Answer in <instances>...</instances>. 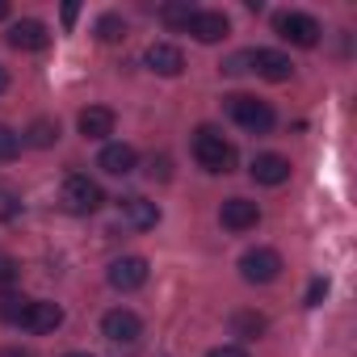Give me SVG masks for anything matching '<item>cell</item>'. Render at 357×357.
<instances>
[{"label": "cell", "instance_id": "cell-2", "mask_svg": "<svg viewBox=\"0 0 357 357\" xmlns=\"http://www.w3.org/2000/svg\"><path fill=\"white\" fill-rule=\"evenodd\" d=\"M227 114H231V122L236 126H244V130H252V135H265V130H273V105L269 101H261V97H248V93H236V97H227Z\"/></svg>", "mask_w": 357, "mask_h": 357}, {"label": "cell", "instance_id": "cell-24", "mask_svg": "<svg viewBox=\"0 0 357 357\" xmlns=\"http://www.w3.org/2000/svg\"><path fill=\"white\" fill-rule=\"evenodd\" d=\"M17 273H22V269H17V261L0 252V286H13V282H17Z\"/></svg>", "mask_w": 357, "mask_h": 357}, {"label": "cell", "instance_id": "cell-25", "mask_svg": "<svg viewBox=\"0 0 357 357\" xmlns=\"http://www.w3.org/2000/svg\"><path fill=\"white\" fill-rule=\"evenodd\" d=\"M324 294H328V282H324V278H315V282H311V290H307V307H319V298H324Z\"/></svg>", "mask_w": 357, "mask_h": 357}, {"label": "cell", "instance_id": "cell-9", "mask_svg": "<svg viewBox=\"0 0 357 357\" xmlns=\"http://www.w3.org/2000/svg\"><path fill=\"white\" fill-rule=\"evenodd\" d=\"M198 43H223L227 34H231V22L219 13V9H198L194 17H190V26H185Z\"/></svg>", "mask_w": 357, "mask_h": 357}, {"label": "cell", "instance_id": "cell-7", "mask_svg": "<svg viewBox=\"0 0 357 357\" xmlns=\"http://www.w3.org/2000/svg\"><path fill=\"white\" fill-rule=\"evenodd\" d=\"M101 336L114 340V344H135L143 336V319L135 311H126V307H114V311L101 315Z\"/></svg>", "mask_w": 357, "mask_h": 357}, {"label": "cell", "instance_id": "cell-19", "mask_svg": "<svg viewBox=\"0 0 357 357\" xmlns=\"http://www.w3.org/2000/svg\"><path fill=\"white\" fill-rule=\"evenodd\" d=\"M265 328H269V324H265V315H257V311H236V315H231V336H240V340H261Z\"/></svg>", "mask_w": 357, "mask_h": 357}, {"label": "cell", "instance_id": "cell-5", "mask_svg": "<svg viewBox=\"0 0 357 357\" xmlns=\"http://www.w3.org/2000/svg\"><path fill=\"white\" fill-rule=\"evenodd\" d=\"M240 278L252 282V286H269V282L282 278V257L273 248H248L240 257Z\"/></svg>", "mask_w": 357, "mask_h": 357}, {"label": "cell", "instance_id": "cell-26", "mask_svg": "<svg viewBox=\"0 0 357 357\" xmlns=\"http://www.w3.org/2000/svg\"><path fill=\"white\" fill-rule=\"evenodd\" d=\"M223 72H231V76H240V72H248V51H244V55H231V59L223 63Z\"/></svg>", "mask_w": 357, "mask_h": 357}, {"label": "cell", "instance_id": "cell-28", "mask_svg": "<svg viewBox=\"0 0 357 357\" xmlns=\"http://www.w3.org/2000/svg\"><path fill=\"white\" fill-rule=\"evenodd\" d=\"M151 176H160V181H168V160L160 155V160H151Z\"/></svg>", "mask_w": 357, "mask_h": 357}, {"label": "cell", "instance_id": "cell-12", "mask_svg": "<svg viewBox=\"0 0 357 357\" xmlns=\"http://www.w3.org/2000/svg\"><path fill=\"white\" fill-rule=\"evenodd\" d=\"M248 172H252L257 185H286V181H290V160L278 155V151H261Z\"/></svg>", "mask_w": 357, "mask_h": 357}, {"label": "cell", "instance_id": "cell-21", "mask_svg": "<svg viewBox=\"0 0 357 357\" xmlns=\"http://www.w3.org/2000/svg\"><path fill=\"white\" fill-rule=\"evenodd\" d=\"M97 38H101V43H122V38H126V22H122L118 13H105V17L97 22Z\"/></svg>", "mask_w": 357, "mask_h": 357}, {"label": "cell", "instance_id": "cell-17", "mask_svg": "<svg viewBox=\"0 0 357 357\" xmlns=\"http://www.w3.org/2000/svg\"><path fill=\"white\" fill-rule=\"evenodd\" d=\"M80 135H84V139H105V135H114V109H105V105L80 109Z\"/></svg>", "mask_w": 357, "mask_h": 357}, {"label": "cell", "instance_id": "cell-4", "mask_svg": "<svg viewBox=\"0 0 357 357\" xmlns=\"http://www.w3.org/2000/svg\"><path fill=\"white\" fill-rule=\"evenodd\" d=\"M273 30H278V38H286L290 47H315L319 43V22L311 17V13H298V9H286V13H278L273 17Z\"/></svg>", "mask_w": 357, "mask_h": 357}, {"label": "cell", "instance_id": "cell-6", "mask_svg": "<svg viewBox=\"0 0 357 357\" xmlns=\"http://www.w3.org/2000/svg\"><path fill=\"white\" fill-rule=\"evenodd\" d=\"M59 324H63V307H59V303H47V298H30L26 311L17 315V328H26V332H34V336H47V332H55Z\"/></svg>", "mask_w": 357, "mask_h": 357}, {"label": "cell", "instance_id": "cell-23", "mask_svg": "<svg viewBox=\"0 0 357 357\" xmlns=\"http://www.w3.org/2000/svg\"><path fill=\"white\" fill-rule=\"evenodd\" d=\"M22 155V135L13 126H0V164H9Z\"/></svg>", "mask_w": 357, "mask_h": 357}, {"label": "cell", "instance_id": "cell-14", "mask_svg": "<svg viewBox=\"0 0 357 357\" xmlns=\"http://www.w3.org/2000/svg\"><path fill=\"white\" fill-rule=\"evenodd\" d=\"M47 43H51V30L38 17H22L9 26V47H17V51H43Z\"/></svg>", "mask_w": 357, "mask_h": 357}, {"label": "cell", "instance_id": "cell-27", "mask_svg": "<svg viewBox=\"0 0 357 357\" xmlns=\"http://www.w3.org/2000/svg\"><path fill=\"white\" fill-rule=\"evenodd\" d=\"M206 357H248V353H244L240 344H219V349H211Z\"/></svg>", "mask_w": 357, "mask_h": 357}, {"label": "cell", "instance_id": "cell-11", "mask_svg": "<svg viewBox=\"0 0 357 357\" xmlns=\"http://www.w3.org/2000/svg\"><path fill=\"white\" fill-rule=\"evenodd\" d=\"M219 223H223L227 231H252V227L261 223V206L248 202V198H227L223 211H219Z\"/></svg>", "mask_w": 357, "mask_h": 357}, {"label": "cell", "instance_id": "cell-8", "mask_svg": "<svg viewBox=\"0 0 357 357\" xmlns=\"http://www.w3.org/2000/svg\"><path fill=\"white\" fill-rule=\"evenodd\" d=\"M109 286L114 290H122V294H130V290H139L143 282H147V261L143 257H118L114 265H109Z\"/></svg>", "mask_w": 357, "mask_h": 357}, {"label": "cell", "instance_id": "cell-33", "mask_svg": "<svg viewBox=\"0 0 357 357\" xmlns=\"http://www.w3.org/2000/svg\"><path fill=\"white\" fill-rule=\"evenodd\" d=\"M63 357H93V353H63Z\"/></svg>", "mask_w": 357, "mask_h": 357}, {"label": "cell", "instance_id": "cell-10", "mask_svg": "<svg viewBox=\"0 0 357 357\" xmlns=\"http://www.w3.org/2000/svg\"><path fill=\"white\" fill-rule=\"evenodd\" d=\"M248 72H257V76L282 84V80L294 76V63H290V55H282V51H248Z\"/></svg>", "mask_w": 357, "mask_h": 357}, {"label": "cell", "instance_id": "cell-32", "mask_svg": "<svg viewBox=\"0 0 357 357\" xmlns=\"http://www.w3.org/2000/svg\"><path fill=\"white\" fill-rule=\"evenodd\" d=\"M9 17V5H5V0H0V22H5Z\"/></svg>", "mask_w": 357, "mask_h": 357}, {"label": "cell", "instance_id": "cell-3", "mask_svg": "<svg viewBox=\"0 0 357 357\" xmlns=\"http://www.w3.org/2000/svg\"><path fill=\"white\" fill-rule=\"evenodd\" d=\"M59 198H63V206H68L72 215H97V211H101V202H105L101 185L93 181V176H84V172H72V176H68Z\"/></svg>", "mask_w": 357, "mask_h": 357}, {"label": "cell", "instance_id": "cell-29", "mask_svg": "<svg viewBox=\"0 0 357 357\" xmlns=\"http://www.w3.org/2000/svg\"><path fill=\"white\" fill-rule=\"evenodd\" d=\"M76 17H80V9L76 5H63V26H76Z\"/></svg>", "mask_w": 357, "mask_h": 357}, {"label": "cell", "instance_id": "cell-20", "mask_svg": "<svg viewBox=\"0 0 357 357\" xmlns=\"http://www.w3.org/2000/svg\"><path fill=\"white\" fill-rule=\"evenodd\" d=\"M194 13H198V9L190 5V0H181V5H164V9H160V22H164V26H172V30H185Z\"/></svg>", "mask_w": 357, "mask_h": 357}, {"label": "cell", "instance_id": "cell-16", "mask_svg": "<svg viewBox=\"0 0 357 357\" xmlns=\"http://www.w3.org/2000/svg\"><path fill=\"white\" fill-rule=\"evenodd\" d=\"M118 211H122V219H126L135 231H147V227H155V223H160V206H155V202H147V198H139V194L122 198V202H118Z\"/></svg>", "mask_w": 357, "mask_h": 357}, {"label": "cell", "instance_id": "cell-15", "mask_svg": "<svg viewBox=\"0 0 357 357\" xmlns=\"http://www.w3.org/2000/svg\"><path fill=\"white\" fill-rule=\"evenodd\" d=\"M97 168H105L109 176H130L139 168V151L130 143H105L97 155Z\"/></svg>", "mask_w": 357, "mask_h": 357}, {"label": "cell", "instance_id": "cell-30", "mask_svg": "<svg viewBox=\"0 0 357 357\" xmlns=\"http://www.w3.org/2000/svg\"><path fill=\"white\" fill-rule=\"evenodd\" d=\"M0 357H30L26 349H0Z\"/></svg>", "mask_w": 357, "mask_h": 357}, {"label": "cell", "instance_id": "cell-1", "mask_svg": "<svg viewBox=\"0 0 357 357\" xmlns=\"http://www.w3.org/2000/svg\"><path fill=\"white\" fill-rule=\"evenodd\" d=\"M194 160H198L206 172H231L236 147H231L215 126H198V130H194Z\"/></svg>", "mask_w": 357, "mask_h": 357}, {"label": "cell", "instance_id": "cell-31", "mask_svg": "<svg viewBox=\"0 0 357 357\" xmlns=\"http://www.w3.org/2000/svg\"><path fill=\"white\" fill-rule=\"evenodd\" d=\"M5 89H9V72H5V68H0V93H5Z\"/></svg>", "mask_w": 357, "mask_h": 357}, {"label": "cell", "instance_id": "cell-18", "mask_svg": "<svg viewBox=\"0 0 357 357\" xmlns=\"http://www.w3.org/2000/svg\"><path fill=\"white\" fill-rule=\"evenodd\" d=\"M55 139H59V122L55 118H34L26 126V135H22V143H30V147H51Z\"/></svg>", "mask_w": 357, "mask_h": 357}, {"label": "cell", "instance_id": "cell-13", "mask_svg": "<svg viewBox=\"0 0 357 357\" xmlns=\"http://www.w3.org/2000/svg\"><path fill=\"white\" fill-rule=\"evenodd\" d=\"M143 63L155 76H181L185 72V55H181V47H172V43H151L147 55H143Z\"/></svg>", "mask_w": 357, "mask_h": 357}, {"label": "cell", "instance_id": "cell-22", "mask_svg": "<svg viewBox=\"0 0 357 357\" xmlns=\"http://www.w3.org/2000/svg\"><path fill=\"white\" fill-rule=\"evenodd\" d=\"M17 215H22V198H17V190L0 181V223H9V219H17Z\"/></svg>", "mask_w": 357, "mask_h": 357}]
</instances>
